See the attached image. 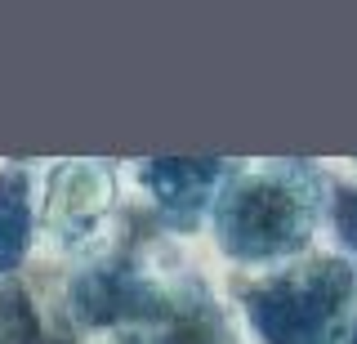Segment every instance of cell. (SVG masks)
<instances>
[{"mask_svg":"<svg viewBox=\"0 0 357 344\" xmlns=\"http://www.w3.org/2000/svg\"><path fill=\"white\" fill-rule=\"evenodd\" d=\"M223 228H228L223 246L241 255V260L290 255L295 246H304L312 228V206L295 179L259 174V179H245L223 202Z\"/></svg>","mask_w":357,"mask_h":344,"instance_id":"6da1fadb","label":"cell"}]
</instances>
